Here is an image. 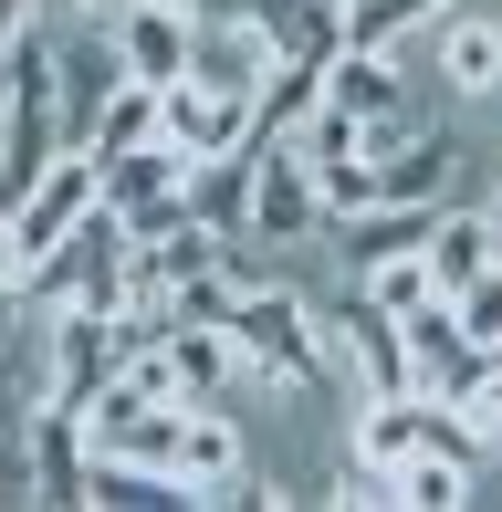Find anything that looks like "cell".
I'll use <instances>...</instances> for the list:
<instances>
[{"label": "cell", "mask_w": 502, "mask_h": 512, "mask_svg": "<svg viewBox=\"0 0 502 512\" xmlns=\"http://www.w3.org/2000/svg\"><path fill=\"white\" fill-rule=\"evenodd\" d=\"M220 324H231L251 387H272V398H314V387H335V345H325V304H314V293L262 283V272H251Z\"/></svg>", "instance_id": "6da1fadb"}, {"label": "cell", "mask_w": 502, "mask_h": 512, "mask_svg": "<svg viewBox=\"0 0 502 512\" xmlns=\"http://www.w3.org/2000/svg\"><path fill=\"white\" fill-rule=\"evenodd\" d=\"M95 209H105V157L95 147H63L42 178H21V189L0 199V230H11V251H21V283H32V272L53 262Z\"/></svg>", "instance_id": "7a4b0ae2"}, {"label": "cell", "mask_w": 502, "mask_h": 512, "mask_svg": "<svg viewBox=\"0 0 502 512\" xmlns=\"http://www.w3.org/2000/svg\"><path fill=\"white\" fill-rule=\"evenodd\" d=\"M325 345H335V387L356 398H408V314H387L367 283H346L325 304Z\"/></svg>", "instance_id": "3957f363"}, {"label": "cell", "mask_w": 502, "mask_h": 512, "mask_svg": "<svg viewBox=\"0 0 502 512\" xmlns=\"http://www.w3.org/2000/svg\"><path fill=\"white\" fill-rule=\"evenodd\" d=\"M126 262H136V230L116 220V209H95V220H84L74 241H63L32 283H21V304H42V314H74V304L126 314Z\"/></svg>", "instance_id": "277c9868"}, {"label": "cell", "mask_w": 502, "mask_h": 512, "mask_svg": "<svg viewBox=\"0 0 502 512\" xmlns=\"http://www.w3.org/2000/svg\"><path fill=\"white\" fill-rule=\"evenodd\" d=\"M335 209H325V168H314L293 136H262V168H251V241L293 251V241H325Z\"/></svg>", "instance_id": "5b68a950"}, {"label": "cell", "mask_w": 502, "mask_h": 512, "mask_svg": "<svg viewBox=\"0 0 502 512\" xmlns=\"http://www.w3.org/2000/svg\"><path fill=\"white\" fill-rule=\"evenodd\" d=\"M419 74L440 84V95H461V105L502 95V11H471V0H450V11L419 32Z\"/></svg>", "instance_id": "8992f818"}, {"label": "cell", "mask_w": 502, "mask_h": 512, "mask_svg": "<svg viewBox=\"0 0 502 512\" xmlns=\"http://www.w3.org/2000/svg\"><path fill=\"white\" fill-rule=\"evenodd\" d=\"M492 366H502V356H492L482 335H471L461 314H450V293L408 314V387H419V398H450V408H461L471 387L492 377Z\"/></svg>", "instance_id": "52a82bcc"}, {"label": "cell", "mask_w": 502, "mask_h": 512, "mask_svg": "<svg viewBox=\"0 0 502 512\" xmlns=\"http://www.w3.org/2000/svg\"><path fill=\"white\" fill-rule=\"evenodd\" d=\"M189 168H199V157L178 147V136H147V147H126V157H105V209H116L126 230H147V220H168V209H189Z\"/></svg>", "instance_id": "ba28073f"}, {"label": "cell", "mask_w": 502, "mask_h": 512, "mask_svg": "<svg viewBox=\"0 0 502 512\" xmlns=\"http://www.w3.org/2000/svg\"><path fill=\"white\" fill-rule=\"evenodd\" d=\"M105 32H116L136 84H178L189 42H199V11H178V0H105Z\"/></svg>", "instance_id": "9c48e42d"}, {"label": "cell", "mask_w": 502, "mask_h": 512, "mask_svg": "<svg viewBox=\"0 0 502 512\" xmlns=\"http://www.w3.org/2000/svg\"><path fill=\"white\" fill-rule=\"evenodd\" d=\"M168 136H178L189 157H220V147H251L262 115H251V95H220V84L178 74V84H168Z\"/></svg>", "instance_id": "30bf717a"}, {"label": "cell", "mask_w": 502, "mask_h": 512, "mask_svg": "<svg viewBox=\"0 0 502 512\" xmlns=\"http://www.w3.org/2000/svg\"><path fill=\"white\" fill-rule=\"evenodd\" d=\"M450 178H461V136L450 126H419V136H398L377 157V199H408V209H440Z\"/></svg>", "instance_id": "8fae6325"}, {"label": "cell", "mask_w": 502, "mask_h": 512, "mask_svg": "<svg viewBox=\"0 0 502 512\" xmlns=\"http://www.w3.org/2000/svg\"><path fill=\"white\" fill-rule=\"evenodd\" d=\"M251 168H262V136L251 147H220L189 168V220L220 230V241H251Z\"/></svg>", "instance_id": "7c38bea8"}, {"label": "cell", "mask_w": 502, "mask_h": 512, "mask_svg": "<svg viewBox=\"0 0 502 512\" xmlns=\"http://www.w3.org/2000/svg\"><path fill=\"white\" fill-rule=\"evenodd\" d=\"M492 262H502V209H440V220H429V283L440 293L482 283Z\"/></svg>", "instance_id": "4fadbf2b"}, {"label": "cell", "mask_w": 502, "mask_h": 512, "mask_svg": "<svg viewBox=\"0 0 502 512\" xmlns=\"http://www.w3.org/2000/svg\"><path fill=\"white\" fill-rule=\"evenodd\" d=\"M147 136H168V84H116V95L95 105V126L74 136V147H95V157H126V147H147Z\"/></svg>", "instance_id": "5bb4252c"}, {"label": "cell", "mask_w": 502, "mask_h": 512, "mask_svg": "<svg viewBox=\"0 0 502 512\" xmlns=\"http://www.w3.org/2000/svg\"><path fill=\"white\" fill-rule=\"evenodd\" d=\"M262 32L283 63H335L346 53V0H262Z\"/></svg>", "instance_id": "9a60e30c"}, {"label": "cell", "mask_w": 502, "mask_h": 512, "mask_svg": "<svg viewBox=\"0 0 502 512\" xmlns=\"http://www.w3.org/2000/svg\"><path fill=\"white\" fill-rule=\"evenodd\" d=\"M440 209H450V199H440ZM440 209H408V199H377V209H356V220H335V251H346V262L367 272V262H387V251H419Z\"/></svg>", "instance_id": "2e32d148"}, {"label": "cell", "mask_w": 502, "mask_h": 512, "mask_svg": "<svg viewBox=\"0 0 502 512\" xmlns=\"http://www.w3.org/2000/svg\"><path fill=\"white\" fill-rule=\"evenodd\" d=\"M440 11L450 0H346V42H367V53H419V32Z\"/></svg>", "instance_id": "e0dca14e"}, {"label": "cell", "mask_w": 502, "mask_h": 512, "mask_svg": "<svg viewBox=\"0 0 502 512\" xmlns=\"http://www.w3.org/2000/svg\"><path fill=\"white\" fill-rule=\"evenodd\" d=\"M314 105H325V63H272L262 95H251V115H262V136H304Z\"/></svg>", "instance_id": "ac0fdd59"}, {"label": "cell", "mask_w": 502, "mask_h": 512, "mask_svg": "<svg viewBox=\"0 0 502 512\" xmlns=\"http://www.w3.org/2000/svg\"><path fill=\"white\" fill-rule=\"evenodd\" d=\"M471 471H482V460H408V471H387V492H398L408 512H461L471 502Z\"/></svg>", "instance_id": "d6986e66"}, {"label": "cell", "mask_w": 502, "mask_h": 512, "mask_svg": "<svg viewBox=\"0 0 502 512\" xmlns=\"http://www.w3.org/2000/svg\"><path fill=\"white\" fill-rule=\"evenodd\" d=\"M356 283H367L387 314H419V304H440V283H429V241H419V251H387V262H367Z\"/></svg>", "instance_id": "ffe728a7"}, {"label": "cell", "mask_w": 502, "mask_h": 512, "mask_svg": "<svg viewBox=\"0 0 502 512\" xmlns=\"http://www.w3.org/2000/svg\"><path fill=\"white\" fill-rule=\"evenodd\" d=\"M293 147H304V157H314V168H346V157H367V126H356V115H346V105H314V126H304V136H293Z\"/></svg>", "instance_id": "44dd1931"}, {"label": "cell", "mask_w": 502, "mask_h": 512, "mask_svg": "<svg viewBox=\"0 0 502 512\" xmlns=\"http://www.w3.org/2000/svg\"><path fill=\"white\" fill-rule=\"evenodd\" d=\"M450 314H461V324H471V335H482V345H492V356H502V262L482 272V283H461V293H450Z\"/></svg>", "instance_id": "7402d4cb"}, {"label": "cell", "mask_w": 502, "mask_h": 512, "mask_svg": "<svg viewBox=\"0 0 502 512\" xmlns=\"http://www.w3.org/2000/svg\"><path fill=\"white\" fill-rule=\"evenodd\" d=\"M0 189H11V105H0Z\"/></svg>", "instance_id": "603a6c76"}, {"label": "cell", "mask_w": 502, "mask_h": 512, "mask_svg": "<svg viewBox=\"0 0 502 512\" xmlns=\"http://www.w3.org/2000/svg\"><path fill=\"white\" fill-rule=\"evenodd\" d=\"M492 178H502V147H492Z\"/></svg>", "instance_id": "cb8c5ba5"}]
</instances>
